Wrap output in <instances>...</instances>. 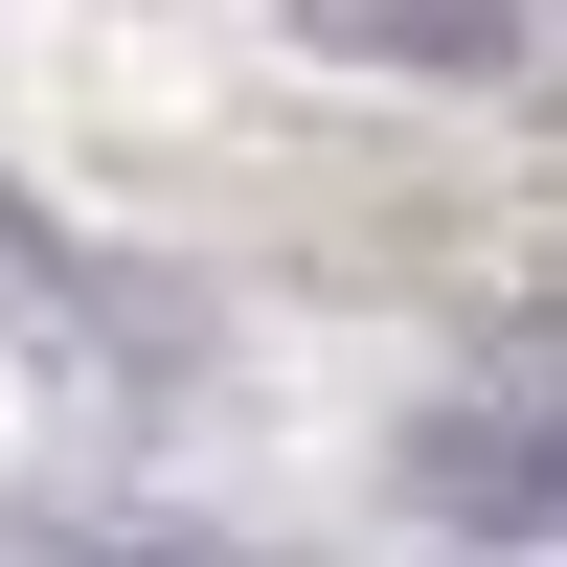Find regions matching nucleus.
<instances>
[{
  "label": "nucleus",
  "instance_id": "1",
  "mask_svg": "<svg viewBox=\"0 0 567 567\" xmlns=\"http://www.w3.org/2000/svg\"><path fill=\"white\" fill-rule=\"evenodd\" d=\"M341 45H432V69H499L523 45V0H318Z\"/></svg>",
  "mask_w": 567,
  "mask_h": 567
}]
</instances>
